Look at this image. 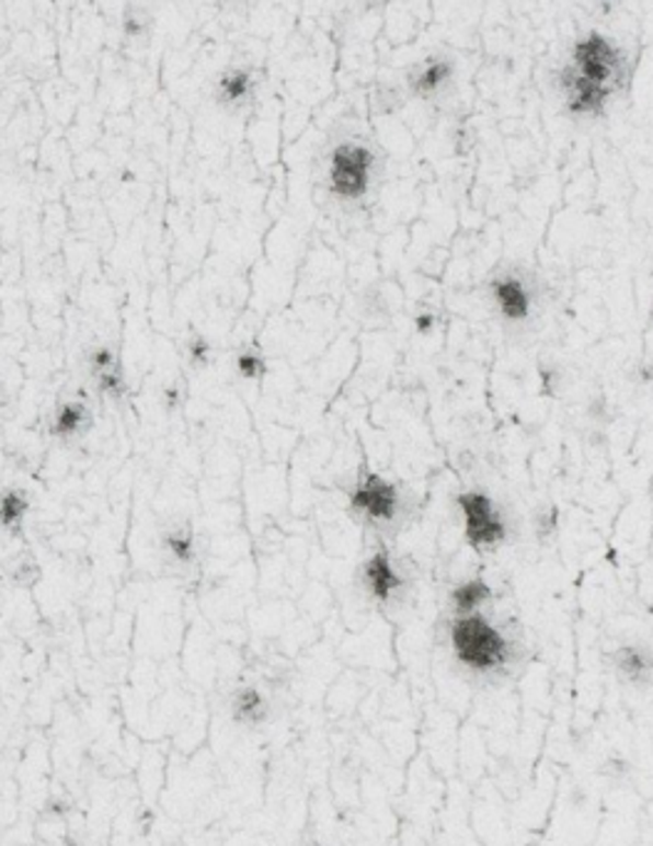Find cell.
<instances>
[{
	"instance_id": "cell-5",
	"label": "cell",
	"mask_w": 653,
	"mask_h": 846,
	"mask_svg": "<svg viewBox=\"0 0 653 846\" xmlns=\"http://www.w3.org/2000/svg\"><path fill=\"white\" fill-rule=\"evenodd\" d=\"M351 504L370 524H393L400 514V492L388 479L366 475L351 494Z\"/></svg>"
},
{
	"instance_id": "cell-12",
	"label": "cell",
	"mask_w": 653,
	"mask_h": 846,
	"mask_svg": "<svg viewBox=\"0 0 653 846\" xmlns=\"http://www.w3.org/2000/svg\"><path fill=\"white\" fill-rule=\"evenodd\" d=\"M234 716L241 722H259L266 716V702L256 690H241L234 698Z\"/></svg>"
},
{
	"instance_id": "cell-10",
	"label": "cell",
	"mask_w": 653,
	"mask_h": 846,
	"mask_svg": "<svg viewBox=\"0 0 653 846\" xmlns=\"http://www.w3.org/2000/svg\"><path fill=\"white\" fill-rule=\"evenodd\" d=\"M490 601H492V588L488 586V581L470 579V581H462L460 586L452 588L450 610H452V616L482 614V608L488 606Z\"/></svg>"
},
{
	"instance_id": "cell-7",
	"label": "cell",
	"mask_w": 653,
	"mask_h": 846,
	"mask_svg": "<svg viewBox=\"0 0 653 846\" xmlns=\"http://www.w3.org/2000/svg\"><path fill=\"white\" fill-rule=\"evenodd\" d=\"M363 586L368 594L378 601V604H388L393 601L400 588H403V576L396 569L393 559L386 551L373 553V557L363 563Z\"/></svg>"
},
{
	"instance_id": "cell-3",
	"label": "cell",
	"mask_w": 653,
	"mask_h": 846,
	"mask_svg": "<svg viewBox=\"0 0 653 846\" xmlns=\"http://www.w3.org/2000/svg\"><path fill=\"white\" fill-rule=\"evenodd\" d=\"M457 506L462 512L465 522V539L470 541L472 549L488 551L500 547L507 537V524L505 516L500 514L497 504L492 502V496L484 492H462L457 496Z\"/></svg>"
},
{
	"instance_id": "cell-8",
	"label": "cell",
	"mask_w": 653,
	"mask_h": 846,
	"mask_svg": "<svg viewBox=\"0 0 653 846\" xmlns=\"http://www.w3.org/2000/svg\"><path fill=\"white\" fill-rule=\"evenodd\" d=\"M609 663L614 673H617V678L633 685V688H643V685H649L653 678V655L646 645H619L617 651L611 653Z\"/></svg>"
},
{
	"instance_id": "cell-15",
	"label": "cell",
	"mask_w": 653,
	"mask_h": 846,
	"mask_svg": "<svg viewBox=\"0 0 653 846\" xmlns=\"http://www.w3.org/2000/svg\"><path fill=\"white\" fill-rule=\"evenodd\" d=\"M247 90H249V78H247V75L234 72V75H229L227 80H224V95H227L229 100H239Z\"/></svg>"
},
{
	"instance_id": "cell-13",
	"label": "cell",
	"mask_w": 653,
	"mask_h": 846,
	"mask_svg": "<svg viewBox=\"0 0 653 846\" xmlns=\"http://www.w3.org/2000/svg\"><path fill=\"white\" fill-rule=\"evenodd\" d=\"M25 500L21 494H5L0 500V522L3 524H15L21 522V516L25 514Z\"/></svg>"
},
{
	"instance_id": "cell-6",
	"label": "cell",
	"mask_w": 653,
	"mask_h": 846,
	"mask_svg": "<svg viewBox=\"0 0 653 846\" xmlns=\"http://www.w3.org/2000/svg\"><path fill=\"white\" fill-rule=\"evenodd\" d=\"M559 88L564 92L566 107L576 112V115H599L606 105V100L611 95V90L586 80L584 75H580L572 68V65L559 75Z\"/></svg>"
},
{
	"instance_id": "cell-11",
	"label": "cell",
	"mask_w": 653,
	"mask_h": 846,
	"mask_svg": "<svg viewBox=\"0 0 653 846\" xmlns=\"http://www.w3.org/2000/svg\"><path fill=\"white\" fill-rule=\"evenodd\" d=\"M452 60L427 58L410 75V84H413L415 95H433V92L440 90L443 84L452 78Z\"/></svg>"
},
{
	"instance_id": "cell-4",
	"label": "cell",
	"mask_w": 653,
	"mask_h": 846,
	"mask_svg": "<svg viewBox=\"0 0 653 846\" xmlns=\"http://www.w3.org/2000/svg\"><path fill=\"white\" fill-rule=\"evenodd\" d=\"M373 155L368 147L348 142L335 149L331 157V186L343 199H358L370 182Z\"/></svg>"
},
{
	"instance_id": "cell-14",
	"label": "cell",
	"mask_w": 653,
	"mask_h": 846,
	"mask_svg": "<svg viewBox=\"0 0 653 846\" xmlns=\"http://www.w3.org/2000/svg\"><path fill=\"white\" fill-rule=\"evenodd\" d=\"M80 420H82V410L78 405H68L58 415V422H55V430H58L60 435H72V432L78 430Z\"/></svg>"
},
{
	"instance_id": "cell-16",
	"label": "cell",
	"mask_w": 653,
	"mask_h": 846,
	"mask_svg": "<svg viewBox=\"0 0 653 846\" xmlns=\"http://www.w3.org/2000/svg\"><path fill=\"white\" fill-rule=\"evenodd\" d=\"M239 370L244 373L247 378H256V375L264 370V361H261L256 353H247L239 358Z\"/></svg>"
},
{
	"instance_id": "cell-9",
	"label": "cell",
	"mask_w": 653,
	"mask_h": 846,
	"mask_svg": "<svg viewBox=\"0 0 653 846\" xmlns=\"http://www.w3.org/2000/svg\"><path fill=\"white\" fill-rule=\"evenodd\" d=\"M492 298L497 304L500 313L507 321H525L531 313V294L525 281L517 276H500L492 281Z\"/></svg>"
},
{
	"instance_id": "cell-1",
	"label": "cell",
	"mask_w": 653,
	"mask_h": 846,
	"mask_svg": "<svg viewBox=\"0 0 653 846\" xmlns=\"http://www.w3.org/2000/svg\"><path fill=\"white\" fill-rule=\"evenodd\" d=\"M450 648L455 661L478 675L500 673L512 661V643L484 614L452 616Z\"/></svg>"
},
{
	"instance_id": "cell-2",
	"label": "cell",
	"mask_w": 653,
	"mask_h": 846,
	"mask_svg": "<svg viewBox=\"0 0 653 846\" xmlns=\"http://www.w3.org/2000/svg\"><path fill=\"white\" fill-rule=\"evenodd\" d=\"M572 68L606 90L619 88V82L627 78V60L619 45L602 33H586L582 41H576Z\"/></svg>"
}]
</instances>
